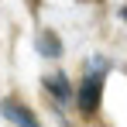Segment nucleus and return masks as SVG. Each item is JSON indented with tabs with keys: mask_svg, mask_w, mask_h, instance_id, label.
<instances>
[{
	"mask_svg": "<svg viewBox=\"0 0 127 127\" xmlns=\"http://www.w3.org/2000/svg\"><path fill=\"white\" fill-rule=\"evenodd\" d=\"M106 72H110V62L103 55H93L86 59V72H83V83L76 89V103L86 117L100 110V100H103V83H106Z\"/></svg>",
	"mask_w": 127,
	"mask_h": 127,
	"instance_id": "1",
	"label": "nucleus"
},
{
	"mask_svg": "<svg viewBox=\"0 0 127 127\" xmlns=\"http://www.w3.org/2000/svg\"><path fill=\"white\" fill-rule=\"evenodd\" d=\"M0 113H3L14 127H41L38 120H34V113H31L21 100H14V96H10V100H0Z\"/></svg>",
	"mask_w": 127,
	"mask_h": 127,
	"instance_id": "2",
	"label": "nucleus"
},
{
	"mask_svg": "<svg viewBox=\"0 0 127 127\" xmlns=\"http://www.w3.org/2000/svg\"><path fill=\"white\" fill-rule=\"evenodd\" d=\"M41 83H45V89L52 93V100H62V103H69V100L76 96V93H72V83H69V76H65L62 69L48 72V76H45Z\"/></svg>",
	"mask_w": 127,
	"mask_h": 127,
	"instance_id": "3",
	"label": "nucleus"
},
{
	"mask_svg": "<svg viewBox=\"0 0 127 127\" xmlns=\"http://www.w3.org/2000/svg\"><path fill=\"white\" fill-rule=\"evenodd\" d=\"M34 45H38V52H41L45 59H59V55H62V41H59L52 31H45L41 38H34Z\"/></svg>",
	"mask_w": 127,
	"mask_h": 127,
	"instance_id": "4",
	"label": "nucleus"
}]
</instances>
